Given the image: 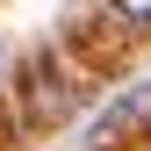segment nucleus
I'll use <instances>...</instances> for the list:
<instances>
[{"mask_svg": "<svg viewBox=\"0 0 151 151\" xmlns=\"http://www.w3.org/2000/svg\"><path fill=\"white\" fill-rule=\"evenodd\" d=\"M137 115H151V86H137V93H122V101L108 108L101 122H93V144H101V137H115V129H122V122H137Z\"/></svg>", "mask_w": 151, "mask_h": 151, "instance_id": "nucleus-1", "label": "nucleus"}, {"mask_svg": "<svg viewBox=\"0 0 151 151\" xmlns=\"http://www.w3.org/2000/svg\"><path fill=\"white\" fill-rule=\"evenodd\" d=\"M115 14L122 22H151V0H115Z\"/></svg>", "mask_w": 151, "mask_h": 151, "instance_id": "nucleus-2", "label": "nucleus"}]
</instances>
